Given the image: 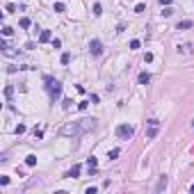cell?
Segmentation results:
<instances>
[{"label":"cell","mask_w":194,"mask_h":194,"mask_svg":"<svg viewBox=\"0 0 194 194\" xmlns=\"http://www.w3.org/2000/svg\"><path fill=\"white\" fill-rule=\"evenodd\" d=\"M44 82H46L48 94H50V101H57V98L62 96V82H59V80H55V78H50V76H46Z\"/></svg>","instance_id":"1"},{"label":"cell","mask_w":194,"mask_h":194,"mask_svg":"<svg viewBox=\"0 0 194 194\" xmlns=\"http://www.w3.org/2000/svg\"><path fill=\"white\" fill-rule=\"evenodd\" d=\"M59 135H62V137H78V135H82L80 121H71V123H66V126H62V128H59Z\"/></svg>","instance_id":"2"},{"label":"cell","mask_w":194,"mask_h":194,"mask_svg":"<svg viewBox=\"0 0 194 194\" xmlns=\"http://www.w3.org/2000/svg\"><path fill=\"white\" fill-rule=\"evenodd\" d=\"M133 135H135V128L133 126H128V123H119L116 126V137L119 139H133Z\"/></svg>","instance_id":"3"},{"label":"cell","mask_w":194,"mask_h":194,"mask_svg":"<svg viewBox=\"0 0 194 194\" xmlns=\"http://www.w3.org/2000/svg\"><path fill=\"white\" fill-rule=\"evenodd\" d=\"M89 53L94 55V57H98V55L103 53V44H101L98 39H91V41H89Z\"/></svg>","instance_id":"4"},{"label":"cell","mask_w":194,"mask_h":194,"mask_svg":"<svg viewBox=\"0 0 194 194\" xmlns=\"http://www.w3.org/2000/svg\"><path fill=\"white\" fill-rule=\"evenodd\" d=\"M94 128H96V119H94V116H91V119L80 121V130H82V133H91Z\"/></svg>","instance_id":"5"},{"label":"cell","mask_w":194,"mask_h":194,"mask_svg":"<svg viewBox=\"0 0 194 194\" xmlns=\"http://www.w3.org/2000/svg\"><path fill=\"white\" fill-rule=\"evenodd\" d=\"M167 185H169V178L162 174L160 181H158V185H155V192H164V190H167Z\"/></svg>","instance_id":"6"},{"label":"cell","mask_w":194,"mask_h":194,"mask_svg":"<svg viewBox=\"0 0 194 194\" xmlns=\"http://www.w3.org/2000/svg\"><path fill=\"white\" fill-rule=\"evenodd\" d=\"M137 80H139V84H149L151 82V73L149 71H142L139 76H137Z\"/></svg>","instance_id":"7"},{"label":"cell","mask_w":194,"mask_h":194,"mask_svg":"<svg viewBox=\"0 0 194 194\" xmlns=\"http://www.w3.org/2000/svg\"><path fill=\"white\" fill-rule=\"evenodd\" d=\"M96 164H98V160L94 158V155H89V158H87V167H89L91 174H96Z\"/></svg>","instance_id":"8"},{"label":"cell","mask_w":194,"mask_h":194,"mask_svg":"<svg viewBox=\"0 0 194 194\" xmlns=\"http://www.w3.org/2000/svg\"><path fill=\"white\" fill-rule=\"evenodd\" d=\"M194 25V21H190V19H185V21H181L178 25H176V30H190V27Z\"/></svg>","instance_id":"9"},{"label":"cell","mask_w":194,"mask_h":194,"mask_svg":"<svg viewBox=\"0 0 194 194\" xmlns=\"http://www.w3.org/2000/svg\"><path fill=\"white\" fill-rule=\"evenodd\" d=\"M80 171H82V167H80V164H73L71 171H69L66 176H69V178H78V176H80Z\"/></svg>","instance_id":"10"},{"label":"cell","mask_w":194,"mask_h":194,"mask_svg":"<svg viewBox=\"0 0 194 194\" xmlns=\"http://www.w3.org/2000/svg\"><path fill=\"white\" fill-rule=\"evenodd\" d=\"M50 39H53L50 30H41V34H39V41H41V44H46V41H50Z\"/></svg>","instance_id":"11"},{"label":"cell","mask_w":194,"mask_h":194,"mask_svg":"<svg viewBox=\"0 0 194 194\" xmlns=\"http://www.w3.org/2000/svg\"><path fill=\"white\" fill-rule=\"evenodd\" d=\"M155 135H158V126H149V130H146V137H149V139H155Z\"/></svg>","instance_id":"12"},{"label":"cell","mask_w":194,"mask_h":194,"mask_svg":"<svg viewBox=\"0 0 194 194\" xmlns=\"http://www.w3.org/2000/svg\"><path fill=\"white\" fill-rule=\"evenodd\" d=\"M12 96H14V87H12V84H7V87H5V98H7V101H12Z\"/></svg>","instance_id":"13"},{"label":"cell","mask_w":194,"mask_h":194,"mask_svg":"<svg viewBox=\"0 0 194 194\" xmlns=\"http://www.w3.org/2000/svg\"><path fill=\"white\" fill-rule=\"evenodd\" d=\"M192 50V44H178V53H190Z\"/></svg>","instance_id":"14"},{"label":"cell","mask_w":194,"mask_h":194,"mask_svg":"<svg viewBox=\"0 0 194 194\" xmlns=\"http://www.w3.org/2000/svg\"><path fill=\"white\" fill-rule=\"evenodd\" d=\"M25 164H27V167H34V164H37V155H27V158H25Z\"/></svg>","instance_id":"15"},{"label":"cell","mask_w":194,"mask_h":194,"mask_svg":"<svg viewBox=\"0 0 194 194\" xmlns=\"http://www.w3.org/2000/svg\"><path fill=\"white\" fill-rule=\"evenodd\" d=\"M19 25H21V27H30V25H32V21L27 19V16H23V19L19 21Z\"/></svg>","instance_id":"16"},{"label":"cell","mask_w":194,"mask_h":194,"mask_svg":"<svg viewBox=\"0 0 194 194\" xmlns=\"http://www.w3.org/2000/svg\"><path fill=\"white\" fill-rule=\"evenodd\" d=\"M119 155H121V151H119V149H112L110 153H107V158H110V160H116Z\"/></svg>","instance_id":"17"},{"label":"cell","mask_w":194,"mask_h":194,"mask_svg":"<svg viewBox=\"0 0 194 194\" xmlns=\"http://www.w3.org/2000/svg\"><path fill=\"white\" fill-rule=\"evenodd\" d=\"M144 9H146L144 2H137V5H135V14H144Z\"/></svg>","instance_id":"18"},{"label":"cell","mask_w":194,"mask_h":194,"mask_svg":"<svg viewBox=\"0 0 194 194\" xmlns=\"http://www.w3.org/2000/svg\"><path fill=\"white\" fill-rule=\"evenodd\" d=\"M160 14H162V16H171V14H174V9H171V7L167 5V7H164V9H162Z\"/></svg>","instance_id":"19"},{"label":"cell","mask_w":194,"mask_h":194,"mask_svg":"<svg viewBox=\"0 0 194 194\" xmlns=\"http://www.w3.org/2000/svg\"><path fill=\"white\" fill-rule=\"evenodd\" d=\"M101 14H103V7L96 2V5H94V16H101Z\"/></svg>","instance_id":"20"},{"label":"cell","mask_w":194,"mask_h":194,"mask_svg":"<svg viewBox=\"0 0 194 194\" xmlns=\"http://www.w3.org/2000/svg\"><path fill=\"white\" fill-rule=\"evenodd\" d=\"M71 62V55L69 53H62V64H69Z\"/></svg>","instance_id":"21"},{"label":"cell","mask_w":194,"mask_h":194,"mask_svg":"<svg viewBox=\"0 0 194 194\" xmlns=\"http://www.w3.org/2000/svg\"><path fill=\"white\" fill-rule=\"evenodd\" d=\"M139 46H142V44H139V39H133V41H130V48H133V50H137Z\"/></svg>","instance_id":"22"},{"label":"cell","mask_w":194,"mask_h":194,"mask_svg":"<svg viewBox=\"0 0 194 194\" xmlns=\"http://www.w3.org/2000/svg\"><path fill=\"white\" fill-rule=\"evenodd\" d=\"M71 103H73L71 98H64V101H62V107H64V110H69V107H71Z\"/></svg>","instance_id":"23"},{"label":"cell","mask_w":194,"mask_h":194,"mask_svg":"<svg viewBox=\"0 0 194 194\" xmlns=\"http://www.w3.org/2000/svg\"><path fill=\"white\" fill-rule=\"evenodd\" d=\"M64 9H66L64 2H55V12H64Z\"/></svg>","instance_id":"24"},{"label":"cell","mask_w":194,"mask_h":194,"mask_svg":"<svg viewBox=\"0 0 194 194\" xmlns=\"http://www.w3.org/2000/svg\"><path fill=\"white\" fill-rule=\"evenodd\" d=\"M87 105H89L87 101H80V103H78V110H80V112H84V110H87Z\"/></svg>","instance_id":"25"},{"label":"cell","mask_w":194,"mask_h":194,"mask_svg":"<svg viewBox=\"0 0 194 194\" xmlns=\"http://www.w3.org/2000/svg\"><path fill=\"white\" fill-rule=\"evenodd\" d=\"M41 137H44V130H41V128H34V139H41Z\"/></svg>","instance_id":"26"},{"label":"cell","mask_w":194,"mask_h":194,"mask_svg":"<svg viewBox=\"0 0 194 194\" xmlns=\"http://www.w3.org/2000/svg\"><path fill=\"white\" fill-rule=\"evenodd\" d=\"M23 133H25V126H23V123H19V126H16V135H23Z\"/></svg>","instance_id":"27"},{"label":"cell","mask_w":194,"mask_h":194,"mask_svg":"<svg viewBox=\"0 0 194 194\" xmlns=\"http://www.w3.org/2000/svg\"><path fill=\"white\" fill-rule=\"evenodd\" d=\"M14 32V30H12V27H9V25H5V27H2V34H5V37H9V34H12Z\"/></svg>","instance_id":"28"},{"label":"cell","mask_w":194,"mask_h":194,"mask_svg":"<svg viewBox=\"0 0 194 194\" xmlns=\"http://www.w3.org/2000/svg\"><path fill=\"white\" fill-rule=\"evenodd\" d=\"M144 62H153V53H146L144 55Z\"/></svg>","instance_id":"29"},{"label":"cell","mask_w":194,"mask_h":194,"mask_svg":"<svg viewBox=\"0 0 194 194\" xmlns=\"http://www.w3.org/2000/svg\"><path fill=\"white\" fill-rule=\"evenodd\" d=\"M0 185H9V176H2L0 178Z\"/></svg>","instance_id":"30"},{"label":"cell","mask_w":194,"mask_h":194,"mask_svg":"<svg viewBox=\"0 0 194 194\" xmlns=\"http://www.w3.org/2000/svg\"><path fill=\"white\" fill-rule=\"evenodd\" d=\"M84 192H87V194H96V192H98V187H87Z\"/></svg>","instance_id":"31"},{"label":"cell","mask_w":194,"mask_h":194,"mask_svg":"<svg viewBox=\"0 0 194 194\" xmlns=\"http://www.w3.org/2000/svg\"><path fill=\"white\" fill-rule=\"evenodd\" d=\"M171 2H174V0H160V5H162V7H167V5H171Z\"/></svg>","instance_id":"32"},{"label":"cell","mask_w":194,"mask_h":194,"mask_svg":"<svg viewBox=\"0 0 194 194\" xmlns=\"http://www.w3.org/2000/svg\"><path fill=\"white\" fill-rule=\"evenodd\" d=\"M190 192H192V194H194V185H190Z\"/></svg>","instance_id":"33"},{"label":"cell","mask_w":194,"mask_h":194,"mask_svg":"<svg viewBox=\"0 0 194 194\" xmlns=\"http://www.w3.org/2000/svg\"><path fill=\"white\" fill-rule=\"evenodd\" d=\"M192 128H194V119H192Z\"/></svg>","instance_id":"34"}]
</instances>
